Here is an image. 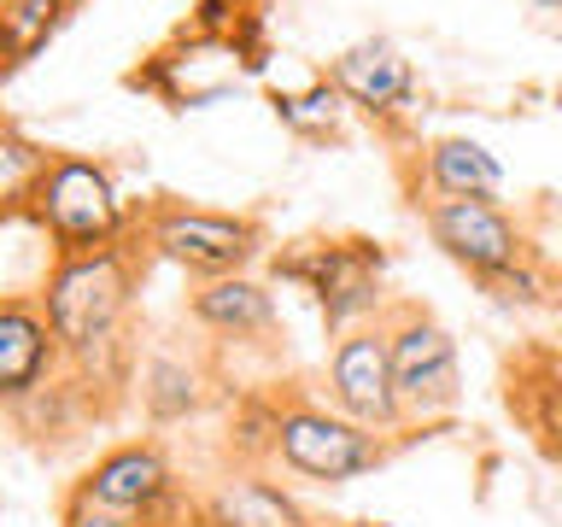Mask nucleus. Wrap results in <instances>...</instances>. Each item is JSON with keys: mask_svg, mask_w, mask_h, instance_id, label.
<instances>
[{"mask_svg": "<svg viewBox=\"0 0 562 527\" xmlns=\"http://www.w3.org/2000/svg\"><path fill=\"white\" fill-rule=\"evenodd\" d=\"M147 240L130 228V240L112 253H88V258H53V270L42 281V305L53 316L65 340V375L94 393H123L130 386V299L147 281ZM105 416V404H100Z\"/></svg>", "mask_w": 562, "mask_h": 527, "instance_id": "1", "label": "nucleus"}, {"mask_svg": "<svg viewBox=\"0 0 562 527\" xmlns=\"http://www.w3.org/2000/svg\"><path fill=\"white\" fill-rule=\"evenodd\" d=\"M7 217L30 223L53 246V258H88V253H112V246L130 240L135 205L117 200V182L105 165L47 147L30 188L7 193Z\"/></svg>", "mask_w": 562, "mask_h": 527, "instance_id": "2", "label": "nucleus"}, {"mask_svg": "<svg viewBox=\"0 0 562 527\" xmlns=\"http://www.w3.org/2000/svg\"><path fill=\"white\" fill-rule=\"evenodd\" d=\"M270 276L316 299L334 340L386 311V246L375 235H299L270 253Z\"/></svg>", "mask_w": 562, "mask_h": 527, "instance_id": "3", "label": "nucleus"}, {"mask_svg": "<svg viewBox=\"0 0 562 527\" xmlns=\"http://www.w3.org/2000/svg\"><path fill=\"white\" fill-rule=\"evenodd\" d=\"M130 228L147 240L153 258L188 270L193 281L246 276L258 258H270V223L258 211H217V205H188L176 193L140 200Z\"/></svg>", "mask_w": 562, "mask_h": 527, "instance_id": "4", "label": "nucleus"}, {"mask_svg": "<svg viewBox=\"0 0 562 527\" xmlns=\"http://www.w3.org/2000/svg\"><path fill=\"white\" fill-rule=\"evenodd\" d=\"M276 416V463L316 486H346L375 474L381 463H393L398 434H375L363 422H351L334 404L299 399V393H270Z\"/></svg>", "mask_w": 562, "mask_h": 527, "instance_id": "5", "label": "nucleus"}, {"mask_svg": "<svg viewBox=\"0 0 562 527\" xmlns=\"http://www.w3.org/2000/svg\"><path fill=\"white\" fill-rule=\"evenodd\" d=\"M386 340H393V381L404 422H439L463 404V369H457V340L422 299H386L381 311Z\"/></svg>", "mask_w": 562, "mask_h": 527, "instance_id": "6", "label": "nucleus"}, {"mask_svg": "<svg viewBox=\"0 0 562 527\" xmlns=\"http://www.w3.org/2000/svg\"><path fill=\"white\" fill-rule=\"evenodd\" d=\"M328 404L346 411L351 422L375 434H416L404 422V404H398V381H393V340H386V323L351 328L334 340V358H328Z\"/></svg>", "mask_w": 562, "mask_h": 527, "instance_id": "7", "label": "nucleus"}, {"mask_svg": "<svg viewBox=\"0 0 562 527\" xmlns=\"http://www.w3.org/2000/svg\"><path fill=\"white\" fill-rule=\"evenodd\" d=\"M416 217H422V228H428V240L469 281H486V276L509 270V264L533 258L527 228L509 217L498 200H428Z\"/></svg>", "mask_w": 562, "mask_h": 527, "instance_id": "8", "label": "nucleus"}, {"mask_svg": "<svg viewBox=\"0 0 562 527\" xmlns=\"http://www.w3.org/2000/svg\"><path fill=\"white\" fill-rule=\"evenodd\" d=\"M77 486L88 498L112 504L123 516H140L153 527H176V516H182V481H176V469H170L158 439H123V446L100 451L77 474Z\"/></svg>", "mask_w": 562, "mask_h": 527, "instance_id": "9", "label": "nucleus"}, {"mask_svg": "<svg viewBox=\"0 0 562 527\" xmlns=\"http://www.w3.org/2000/svg\"><path fill=\"white\" fill-rule=\"evenodd\" d=\"M65 340L53 328L42 293H7L0 299V404H24L42 386L59 381Z\"/></svg>", "mask_w": 562, "mask_h": 527, "instance_id": "10", "label": "nucleus"}, {"mask_svg": "<svg viewBox=\"0 0 562 527\" xmlns=\"http://www.w3.org/2000/svg\"><path fill=\"white\" fill-rule=\"evenodd\" d=\"M398 182H404L411 211H422L428 200H498L504 165L481 147V141L439 135V141H422L411 158H398Z\"/></svg>", "mask_w": 562, "mask_h": 527, "instance_id": "11", "label": "nucleus"}, {"mask_svg": "<svg viewBox=\"0 0 562 527\" xmlns=\"http://www.w3.org/2000/svg\"><path fill=\"white\" fill-rule=\"evenodd\" d=\"M323 77L346 94V105H358L363 117H411L416 105V70L393 42H358L334 59Z\"/></svg>", "mask_w": 562, "mask_h": 527, "instance_id": "12", "label": "nucleus"}, {"mask_svg": "<svg viewBox=\"0 0 562 527\" xmlns=\"http://www.w3.org/2000/svg\"><path fill=\"white\" fill-rule=\"evenodd\" d=\"M188 316L217 340H270L276 334V299L263 281L252 276H217V281H193L188 293Z\"/></svg>", "mask_w": 562, "mask_h": 527, "instance_id": "13", "label": "nucleus"}, {"mask_svg": "<svg viewBox=\"0 0 562 527\" xmlns=\"http://www.w3.org/2000/svg\"><path fill=\"white\" fill-rule=\"evenodd\" d=\"M193 522L200 527H316L299 498H288L281 486H270L252 469H235L228 481H217L193 504Z\"/></svg>", "mask_w": 562, "mask_h": 527, "instance_id": "14", "label": "nucleus"}, {"mask_svg": "<svg viewBox=\"0 0 562 527\" xmlns=\"http://www.w3.org/2000/svg\"><path fill=\"white\" fill-rule=\"evenodd\" d=\"M200 404H205V375L188 358H170V351L147 358V369H140V411L153 416V428L200 416Z\"/></svg>", "mask_w": 562, "mask_h": 527, "instance_id": "15", "label": "nucleus"}, {"mask_svg": "<svg viewBox=\"0 0 562 527\" xmlns=\"http://www.w3.org/2000/svg\"><path fill=\"white\" fill-rule=\"evenodd\" d=\"M77 7H82V0H7V12H0V35H7V77H18V70H24L35 53L65 30V18Z\"/></svg>", "mask_w": 562, "mask_h": 527, "instance_id": "16", "label": "nucleus"}, {"mask_svg": "<svg viewBox=\"0 0 562 527\" xmlns=\"http://www.w3.org/2000/svg\"><path fill=\"white\" fill-rule=\"evenodd\" d=\"M340 100H346V94H340V88H334L328 77H316L305 94H281V88L270 94L276 117L288 123L293 135H328V130H334V117H340Z\"/></svg>", "mask_w": 562, "mask_h": 527, "instance_id": "17", "label": "nucleus"}, {"mask_svg": "<svg viewBox=\"0 0 562 527\" xmlns=\"http://www.w3.org/2000/svg\"><path fill=\"white\" fill-rule=\"evenodd\" d=\"M481 293H492L509 311H539V305H551V276L539 270V258H521V264H509V270L486 276Z\"/></svg>", "mask_w": 562, "mask_h": 527, "instance_id": "18", "label": "nucleus"}, {"mask_svg": "<svg viewBox=\"0 0 562 527\" xmlns=\"http://www.w3.org/2000/svg\"><path fill=\"white\" fill-rule=\"evenodd\" d=\"M263 0H200L193 7V24L188 30H200V35H211V42H235V35L246 30V24H263Z\"/></svg>", "mask_w": 562, "mask_h": 527, "instance_id": "19", "label": "nucleus"}, {"mask_svg": "<svg viewBox=\"0 0 562 527\" xmlns=\"http://www.w3.org/2000/svg\"><path fill=\"white\" fill-rule=\"evenodd\" d=\"M59 527H153V522H140V516H123V509L112 504H100V498H88V492L70 481L59 492Z\"/></svg>", "mask_w": 562, "mask_h": 527, "instance_id": "20", "label": "nucleus"}, {"mask_svg": "<svg viewBox=\"0 0 562 527\" xmlns=\"http://www.w3.org/2000/svg\"><path fill=\"white\" fill-rule=\"evenodd\" d=\"M369 527H386V522H369Z\"/></svg>", "mask_w": 562, "mask_h": 527, "instance_id": "21", "label": "nucleus"}]
</instances>
